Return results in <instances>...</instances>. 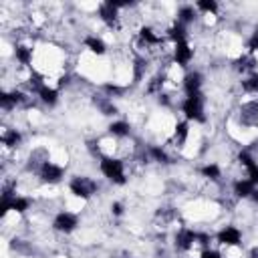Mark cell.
Returning <instances> with one entry per match:
<instances>
[{
	"mask_svg": "<svg viewBox=\"0 0 258 258\" xmlns=\"http://www.w3.org/2000/svg\"><path fill=\"white\" fill-rule=\"evenodd\" d=\"M111 214L115 216V218H121L123 214H125V204L123 202H111Z\"/></svg>",
	"mask_w": 258,
	"mask_h": 258,
	"instance_id": "cell-30",
	"label": "cell"
},
{
	"mask_svg": "<svg viewBox=\"0 0 258 258\" xmlns=\"http://www.w3.org/2000/svg\"><path fill=\"white\" fill-rule=\"evenodd\" d=\"M119 12H121V8H119L115 2H101V4L97 6L99 18H101L107 26H115V24L119 22Z\"/></svg>",
	"mask_w": 258,
	"mask_h": 258,
	"instance_id": "cell-13",
	"label": "cell"
},
{
	"mask_svg": "<svg viewBox=\"0 0 258 258\" xmlns=\"http://www.w3.org/2000/svg\"><path fill=\"white\" fill-rule=\"evenodd\" d=\"M22 141H24V135L20 133V129H16V127H6V129L2 131V145H4L6 149H16L18 145H22Z\"/></svg>",
	"mask_w": 258,
	"mask_h": 258,
	"instance_id": "cell-19",
	"label": "cell"
},
{
	"mask_svg": "<svg viewBox=\"0 0 258 258\" xmlns=\"http://www.w3.org/2000/svg\"><path fill=\"white\" fill-rule=\"evenodd\" d=\"M171 60L179 69H187L189 67V62L194 60V48H191L189 40H181V42H175L173 44V48H171Z\"/></svg>",
	"mask_w": 258,
	"mask_h": 258,
	"instance_id": "cell-8",
	"label": "cell"
},
{
	"mask_svg": "<svg viewBox=\"0 0 258 258\" xmlns=\"http://www.w3.org/2000/svg\"><path fill=\"white\" fill-rule=\"evenodd\" d=\"M254 189H256V185L248 177H236L232 181V194L236 198H240V200H250L252 194H254Z\"/></svg>",
	"mask_w": 258,
	"mask_h": 258,
	"instance_id": "cell-15",
	"label": "cell"
},
{
	"mask_svg": "<svg viewBox=\"0 0 258 258\" xmlns=\"http://www.w3.org/2000/svg\"><path fill=\"white\" fill-rule=\"evenodd\" d=\"M200 258H226V256H224V252L218 250V248H204V250L200 252Z\"/></svg>",
	"mask_w": 258,
	"mask_h": 258,
	"instance_id": "cell-29",
	"label": "cell"
},
{
	"mask_svg": "<svg viewBox=\"0 0 258 258\" xmlns=\"http://www.w3.org/2000/svg\"><path fill=\"white\" fill-rule=\"evenodd\" d=\"M83 46H85L91 54H95V56H103V54L107 52V42H105L101 36H97V34H89V36H85Z\"/></svg>",
	"mask_w": 258,
	"mask_h": 258,
	"instance_id": "cell-17",
	"label": "cell"
},
{
	"mask_svg": "<svg viewBox=\"0 0 258 258\" xmlns=\"http://www.w3.org/2000/svg\"><path fill=\"white\" fill-rule=\"evenodd\" d=\"M12 54H14V60H16L18 64H22V67H30V64H32V56H34L32 46L18 42V44H14Z\"/></svg>",
	"mask_w": 258,
	"mask_h": 258,
	"instance_id": "cell-20",
	"label": "cell"
},
{
	"mask_svg": "<svg viewBox=\"0 0 258 258\" xmlns=\"http://www.w3.org/2000/svg\"><path fill=\"white\" fill-rule=\"evenodd\" d=\"M34 95H36V99H38L42 105H46V107H54V105L60 101V91H58L56 87L48 85V83H42V85L34 91Z\"/></svg>",
	"mask_w": 258,
	"mask_h": 258,
	"instance_id": "cell-12",
	"label": "cell"
},
{
	"mask_svg": "<svg viewBox=\"0 0 258 258\" xmlns=\"http://www.w3.org/2000/svg\"><path fill=\"white\" fill-rule=\"evenodd\" d=\"M147 155L151 161L159 163V165H169L171 163V155L167 153V149L163 145H149L147 147Z\"/></svg>",
	"mask_w": 258,
	"mask_h": 258,
	"instance_id": "cell-22",
	"label": "cell"
},
{
	"mask_svg": "<svg viewBox=\"0 0 258 258\" xmlns=\"http://www.w3.org/2000/svg\"><path fill=\"white\" fill-rule=\"evenodd\" d=\"M173 246L177 252H189L198 246V230L196 228H179L173 236Z\"/></svg>",
	"mask_w": 258,
	"mask_h": 258,
	"instance_id": "cell-7",
	"label": "cell"
},
{
	"mask_svg": "<svg viewBox=\"0 0 258 258\" xmlns=\"http://www.w3.org/2000/svg\"><path fill=\"white\" fill-rule=\"evenodd\" d=\"M99 171L113 185H125L127 183L125 159H121L117 155H103V157H99Z\"/></svg>",
	"mask_w": 258,
	"mask_h": 258,
	"instance_id": "cell-1",
	"label": "cell"
},
{
	"mask_svg": "<svg viewBox=\"0 0 258 258\" xmlns=\"http://www.w3.org/2000/svg\"><path fill=\"white\" fill-rule=\"evenodd\" d=\"M79 226H81V218H79V214H75V212H71V210H60V212H56V214L52 216V222H50V228H52L56 234H64V236L77 232Z\"/></svg>",
	"mask_w": 258,
	"mask_h": 258,
	"instance_id": "cell-5",
	"label": "cell"
},
{
	"mask_svg": "<svg viewBox=\"0 0 258 258\" xmlns=\"http://www.w3.org/2000/svg\"><path fill=\"white\" fill-rule=\"evenodd\" d=\"M191 123L189 121H185V119H181V121H177L175 125H173V131H171V141H173V145L175 147H183L185 145V141L189 139V135H191Z\"/></svg>",
	"mask_w": 258,
	"mask_h": 258,
	"instance_id": "cell-14",
	"label": "cell"
},
{
	"mask_svg": "<svg viewBox=\"0 0 258 258\" xmlns=\"http://www.w3.org/2000/svg\"><path fill=\"white\" fill-rule=\"evenodd\" d=\"M198 14H204V16H216L218 10H220V4L216 0H198L194 2Z\"/></svg>",
	"mask_w": 258,
	"mask_h": 258,
	"instance_id": "cell-27",
	"label": "cell"
},
{
	"mask_svg": "<svg viewBox=\"0 0 258 258\" xmlns=\"http://www.w3.org/2000/svg\"><path fill=\"white\" fill-rule=\"evenodd\" d=\"M107 131H109V135L115 137V139H125V137H129V133H131V123L125 121V119H113V121L107 125Z\"/></svg>",
	"mask_w": 258,
	"mask_h": 258,
	"instance_id": "cell-18",
	"label": "cell"
},
{
	"mask_svg": "<svg viewBox=\"0 0 258 258\" xmlns=\"http://www.w3.org/2000/svg\"><path fill=\"white\" fill-rule=\"evenodd\" d=\"M248 258H258V246H252L248 250Z\"/></svg>",
	"mask_w": 258,
	"mask_h": 258,
	"instance_id": "cell-31",
	"label": "cell"
},
{
	"mask_svg": "<svg viewBox=\"0 0 258 258\" xmlns=\"http://www.w3.org/2000/svg\"><path fill=\"white\" fill-rule=\"evenodd\" d=\"M69 191L77 200L87 202V200H91L99 191V183L93 177H89V175H73L69 179Z\"/></svg>",
	"mask_w": 258,
	"mask_h": 258,
	"instance_id": "cell-4",
	"label": "cell"
},
{
	"mask_svg": "<svg viewBox=\"0 0 258 258\" xmlns=\"http://www.w3.org/2000/svg\"><path fill=\"white\" fill-rule=\"evenodd\" d=\"M196 18H198V10H196V6H194V4H181V6L177 8L175 20H177V22H181L183 26L194 24V22H196Z\"/></svg>",
	"mask_w": 258,
	"mask_h": 258,
	"instance_id": "cell-21",
	"label": "cell"
},
{
	"mask_svg": "<svg viewBox=\"0 0 258 258\" xmlns=\"http://www.w3.org/2000/svg\"><path fill=\"white\" fill-rule=\"evenodd\" d=\"M200 175L206 177V179H210V181H218L222 177V167L216 161H208V163H204L200 167Z\"/></svg>",
	"mask_w": 258,
	"mask_h": 258,
	"instance_id": "cell-26",
	"label": "cell"
},
{
	"mask_svg": "<svg viewBox=\"0 0 258 258\" xmlns=\"http://www.w3.org/2000/svg\"><path fill=\"white\" fill-rule=\"evenodd\" d=\"M238 119H240V125L244 127H258V99H250L242 103L238 111Z\"/></svg>",
	"mask_w": 258,
	"mask_h": 258,
	"instance_id": "cell-9",
	"label": "cell"
},
{
	"mask_svg": "<svg viewBox=\"0 0 258 258\" xmlns=\"http://www.w3.org/2000/svg\"><path fill=\"white\" fill-rule=\"evenodd\" d=\"M165 34H167V38H169L173 44H175V42H181V40H187V26H183V24L177 22V20H173V22L167 26Z\"/></svg>",
	"mask_w": 258,
	"mask_h": 258,
	"instance_id": "cell-23",
	"label": "cell"
},
{
	"mask_svg": "<svg viewBox=\"0 0 258 258\" xmlns=\"http://www.w3.org/2000/svg\"><path fill=\"white\" fill-rule=\"evenodd\" d=\"M238 163L246 169V177L258 187V159L254 157V153L248 149H242L238 153Z\"/></svg>",
	"mask_w": 258,
	"mask_h": 258,
	"instance_id": "cell-10",
	"label": "cell"
},
{
	"mask_svg": "<svg viewBox=\"0 0 258 258\" xmlns=\"http://www.w3.org/2000/svg\"><path fill=\"white\" fill-rule=\"evenodd\" d=\"M137 38H139V42L147 48V46H159L161 42H163V36H159L151 26H147V24H143V26H139L137 28Z\"/></svg>",
	"mask_w": 258,
	"mask_h": 258,
	"instance_id": "cell-16",
	"label": "cell"
},
{
	"mask_svg": "<svg viewBox=\"0 0 258 258\" xmlns=\"http://www.w3.org/2000/svg\"><path fill=\"white\" fill-rule=\"evenodd\" d=\"M34 173H36L40 183H44V185H58L64 179L67 169L60 163H56V161L46 157V159L34 163Z\"/></svg>",
	"mask_w": 258,
	"mask_h": 258,
	"instance_id": "cell-3",
	"label": "cell"
},
{
	"mask_svg": "<svg viewBox=\"0 0 258 258\" xmlns=\"http://www.w3.org/2000/svg\"><path fill=\"white\" fill-rule=\"evenodd\" d=\"M121 258H135V256H121Z\"/></svg>",
	"mask_w": 258,
	"mask_h": 258,
	"instance_id": "cell-33",
	"label": "cell"
},
{
	"mask_svg": "<svg viewBox=\"0 0 258 258\" xmlns=\"http://www.w3.org/2000/svg\"><path fill=\"white\" fill-rule=\"evenodd\" d=\"M250 200H252L254 204H258V187L254 189V194H252V198H250Z\"/></svg>",
	"mask_w": 258,
	"mask_h": 258,
	"instance_id": "cell-32",
	"label": "cell"
},
{
	"mask_svg": "<svg viewBox=\"0 0 258 258\" xmlns=\"http://www.w3.org/2000/svg\"><path fill=\"white\" fill-rule=\"evenodd\" d=\"M95 105L99 107L101 115H105V117H115V115H119L117 105H115V103H113V99H111V97H107V95H99V97L95 99Z\"/></svg>",
	"mask_w": 258,
	"mask_h": 258,
	"instance_id": "cell-24",
	"label": "cell"
},
{
	"mask_svg": "<svg viewBox=\"0 0 258 258\" xmlns=\"http://www.w3.org/2000/svg\"><path fill=\"white\" fill-rule=\"evenodd\" d=\"M179 111L183 115L185 121L189 123H206L208 115H206V95L198 93V95H185L179 103Z\"/></svg>",
	"mask_w": 258,
	"mask_h": 258,
	"instance_id": "cell-2",
	"label": "cell"
},
{
	"mask_svg": "<svg viewBox=\"0 0 258 258\" xmlns=\"http://www.w3.org/2000/svg\"><path fill=\"white\" fill-rule=\"evenodd\" d=\"M216 242L222 246V248H240L242 246V240H244V234H242V230L238 228V226H234V224H226V226H222L218 232H216Z\"/></svg>",
	"mask_w": 258,
	"mask_h": 258,
	"instance_id": "cell-6",
	"label": "cell"
},
{
	"mask_svg": "<svg viewBox=\"0 0 258 258\" xmlns=\"http://www.w3.org/2000/svg\"><path fill=\"white\" fill-rule=\"evenodd\" d=\"M246 48H248L250 54H258V30H254V32L250 34V38H248V42H246Z\"/></svg>",
	"mask_w": 258,
	"mask_h": 258,
	"instance_id": "cell-28",
	"label": "cell"
},
{
	"mask_svg": "<svg viewBox=\"0 0 258 258\" xmlns=\"http://www.w3.org/2000/svg\"><path fill=\"white\" fill-rule=\"evenodd\" d=\"M181 89L185 95H198L204 93V75L200 71H187L181 79Z\"/></svg>",
	"mask_w": 258,
	"mask_h": 258,
	"instance_id": "cell-11",
	"label": "cell"
},
{
	"mask_svg": "<svg viewBox=\"0 0 258 258\" xmlns=\"http://www.w3.org/2000/svg\"><path fill=\"white\" fill-rule=\"evenodd\" d=\"M240 87L246 95H256L258 97V71L244 75L242 81H240Z\"/></svg>",
	"mask_w": 258,
	"mask_h": 258,
	"instance_id": "cell-25",
	"label": "cell"
}]
</instances>
